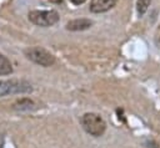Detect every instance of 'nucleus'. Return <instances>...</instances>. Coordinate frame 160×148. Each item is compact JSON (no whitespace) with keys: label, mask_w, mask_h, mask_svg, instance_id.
<instances>
[{"label":"nucleus","mask_w":160,"mask_h":148,"mask_svg":"<svg viewBox=\"0 0 160 148\" xmlns=\"http://www.w3.org/2000/svg\"><path fill=\"white\" fill-rule=\"evenodd\" d=\"M151 4V0H136V12L139 16H144L148 11L149 6Z\"/></svg>","instance_id":"nucleus-9"},{"label":"nucleus","mask_w":160,"mask_h":148,"mask_svg":"<svg viewBox=\"0 0 160 148\" xmlns=\"http://www.w3.org/2000/svg\"><path fill=\"white\" fill-rule=\"evenodd\" d=\"M0 148H4V134L0 133Z\"/></svg>","instance_id":"nucleus-10"},{"label":"nucleus","mask_w":160,"mask_h":148,"mask_svg":"<svg viewBox=\"0 0 160 148\" xmlns=\"http://www.w3.org/2000/svg\"><path fill=\"white\" fill-rule=\"evenodd\" d=\"M24 55L28 60H30L31 62L42 66V67H50L55 63V57L46 51L45 49L40 47V46H35V47H29L24 51Z\"/></svg>","instance_id":"nucleus-3"},{"label":"nucleus","mask_w":160,"mask_h":148,"mask_svg":"<svg viewBox=\"0 0 160 148\" xmlns=\"http://www.w3.org/2000/svg\"><path fill=\"white\" fill-rule=\"evenodd\" d=\"M116 1L118 0H91L89 9L92 14H102L112 9L116 5Z\"/></svg>","instance_id":"nucleus-5"},{"label":"nucleus","mask_w":160,"mask_h":148,"mask_svg":"<svg viewBox=\"0 0 160 148\" xmlns=\"http://www.w3.org/2000/svg\"><path fill=\"white\" fill-rule=\"evenodd\" d=\"M10 73H12V65L6 56L0 53V76H6Z\"/></svg>","instance_id":"nucleus-8"},{"label":"nucleus","mask_w":160,"mask_h":148,"mask_svg":"<svg viewBox=\"0 0 160 148\" xmlns=\"http://www.w3.org/2000/svg\"><path fill=\"white\" fill-rule=\"evenodd\" d=\"M32 87L29 82L24 80H8V81H0V97L9 96V95H24V93H31Z\"/></svg>","instance_id":"nucleus-4"},{"label":"nucleus","mask_w":160,"mask_h":148,"mask_svg":"<svg viewBox=\"0 0 160 148\" xmlns=\"http://www.w3.org/2000/svg\"><path fill=\"white\" fill-rule=\"evenodd\" d=\"M12 108L15 111H30V109H34L35 108V102L28 97H24V98H20L18 99L14 104H12Z\"/></svg>","instance_id":"nucleus-7"},{"label":"nucleus","mask_w":160,"mask_h":148,"mask_svg":"<svg viewBox=\"0 0 160 148\" xmlns=\"http://www.w3.org/2000/svg\"><path fill=\"white\" fill-rule=\"evenodd\" d=\"M85 0H72V2L74 4H81V2H84Z\"/></svg>","instance_id":"nucleus-11"},{"label":"nucleus","mask_w":160,"mask_h":148,"mask_svg":"<svg viewBox=\"0 0 160 148\" xmlns=\"http://www.w3.org/2000/svg\"><path fill=\"white\" fill-rule=\"evenodd\" d=\"M80 123L85 132L92 137H101L106 131V122L100 114L95 112L84 113L80 118Z\"/></svg>","instance_id":"nucleus-1"},{"label":"nucleus","mask_w":160,"mask_h":148,"mask_svg":"<svg viewBox=\"0 0 160 148\" xmlns=\"http://www.w3.org/2000/svg\"><path fill=\"white\" fill-rule=\"evenodd\" d=\"M92 20L86 19V17H80V19H72L66 22L65 29L69 31H84L88 30L92 26Z\"/></svg>","instance_id":"nucleus-6"},{"label":"nucleus","mask_w":160,"mask_h":148,"mask_svg":"<svg viewBox=\"0 0 160 148\" xmlns=\"http://www.w3.org/2000/svg\"><path fill=\"white\" fill-rule=\"evenodd\" d=\"M28 19L31 24L40 27H50L54 26L60 16L55 10H31L28 14Z\"/></svg>","instance_id":"nucleus-2"}]
</instances>
